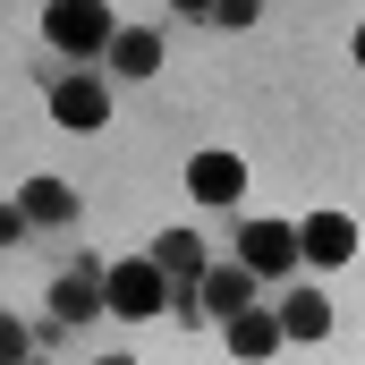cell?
I'll return each instance as SVG.
<instances>
[{"label": "cell", "mask_w": 365, "mask_h": 365, "mask_svg": "<svg viewBox=\"0 0 365 365\" xmlns=\"http://www.w3.org/2000/svg\"><path fill=\"white\" fill-rule=\"evenodd\" d=\"M43 51H60V60L93 68V60L119 51V17L93 9V0H60V9H43Z\"/></svg>", "instance_id": "1"}, {"label": "cell", "mask_w": 365, "mask_h": 365, "mask_svg": "<svg viewBox=\"0 0 365 365\" xmlns=\"http://www.w3.org/2000/svg\"><path fill=\"white\" fill-rule=\"evenodd\" d=\"M102 280H110V264H93V255H77L68 272L51 280V314H43V340H60V331H86V323H102V314H110Z\"/></svg>", "instance_id": "2"}, {"label": "cell", "mask_w": 365, "mask_h": 365, "mask_svg": "<svg viewBox=\"0 0 365 365\" xmlns=\"http://www.w3.org/2000/svg\"><path fill=\"white\" fill-rule=\"evenodd\" d=\"M102 297H110V314H128V323H162L170 314V280L153 255H119L110 280H102Z\"/></svg>", "instance_id": "3"}, {"label": "cell", "mask_w": 365, "mask_h": 365, "mask_svg": "<svg viewBox=\"0 0 365 365\" xmlns=\"http://www.w3.org/2000/svg\"><path fill=\"white\" fill-rule=\"evenodd\" d=\"M43 93H51V119L60 128H77V136H93L102 119H110V77L102 68H43Z\"/></svg>", "instance_id": "4"}, {"label": "cell", "mask_w": 365, "mask_h": 365, "mask_svg": "<svg viewBox=\"0 0 365 365\" xmlns=\"http://www.w3.org/2000/svg\"><path fill=\"white\" fill-rule=\"evenodd\" d=\"M238 264L255 280H289L306 264V247H297V221H238Z\"/></svg>", "instance_id": "5"}, {"label": "cell", "mask_w": 365, "mask_h": 365, "mask_svg": "<svg viewBox=\"0 0 365 365\" xmlns=\"http://www.w3.org/2000/svg\"><path fill=\"white\" fill-rule=\"evenodd\" d=\"M221 349L238 365H272L289 349V331H280V306H255V314H238V323H221Z\"/></svg>", "instance_id": "6"}, {"label": "cell", "mask_w": 365, "mask_h": 365, "mask_svg": "<svg viewBox=\"0 0 365 365\" xmlns=\"http://www.w3.org/2000/svg\"><path fill=\"white\" fill-rule=\"evenodd\" d=\"M297 247H306V264L340 272V264H357V221L349 212H306L297 221Z\"/></svg>", "instance_id": "7"}, {"label": "cell", "mask_w": 365, "mask_h": 365, "mask_svg": "<svg viewBox=\"0 0 365 365\" xmlns=\"http://www.w3.org/2000/svg\"><path fill=\"white\" fill-rule=\"evenodd\" d=\"M187 187H195V204H212V212H230V204L247 195V162L212 145V153H195V162H187Z\"/></svg>", "instance_id": "8"}, {"label": "cell", "mask_w": 365, "mask_h": 365, "mask_svg": "<svg viewBox=\"0 0 365 365\" xmlns=\"http://www.w3.org/2000/svg\"><path fill=\"white\" fill-rule=\"evenodd\" d=\"M204 314H212V323H238V314H255V272H247L238 255H221V264L204 272Z\"/></svg>", "instance_id": "9"}, {"label": "cell", "mask_w": 365, "mask_h": 365, "mask_svg": "<svg viewBox=\"0 0 365 365\" xmlns=\"http://www.w3.org/2000/svg\"><path fill=\"white\" fill-rule=\"evenodd\" d=\"M145 255L162 264V280H170V289H204V272H212V255H204V238H195V230H162Z\"/></svg>", "instance_id": "10"}, {"label": "cell", "mask_w": 365, "mask_h": 365, "mask_svg": "<svg viewBox=\"0 0 365 365\" xmlns=\"http://www.w3.org/2000/svg\"><path fill=\"white\" fill-rule=\"evenodd\" d=\"M17 212H26V230H77V187L68 179H26Z\"/></svg>", "instance_id": "11"}, {"label": "cell", "mask_w": 365, "mask_h": 365, "mask_svg": "<svg viewBox=\"0 0 365 365\" xmlns=\"http://www.w3.org/2000/svg\"><path fill=\"white\" fill-rule=\"evenodd\" d=\"M331 323H340V314H331V297H323V289H289V297H280V331H289L297 349H323V340H331Z\"/></svg>", "instance_id": "12"}, {"label": "cell", "mask_w": 365, "mask_h": 365, "mask_svg": "<svg viewBox=\"0 0 365 365\" xmlns=\"http://www.w3.org/2000/svg\"><path fill=\"white\" fill-rule=\"evenodd\" d=\"M110 68H119V77H153V68H162V34H153V26H128L119 51H110Z\"/></svg>", "instance_id": "13"}, {"label": "cell", "mask_w": 365, "mask_h": 365, "mask_svg": "<svg viewBox=\"0 0 365 365\" xmlns=\"http://www.w3.org/2000/svg\"><path fill=\"white\" fill-rule=\"evenodd\" d=\"M212 26H255V0H221V9H204Z\"/></svg>", "instance_id": "14"}, {"label": "cell", "mask_w": 365, "mask_h": 365, "mask_svg": "<svg viewBox=\"0 0 365 365\" xmlns=\"http://www.w3.org/2000/svg\"><path fill=\"white\" fill-rule=\"evenodd\" d=\"M357 68H365V26H357Z\"/></svg>", "instance_id": "15"}, {"label": "cell", "mask_w": 365, "mask_h": 365, "mask_svg": "<svg viewBox=\"0 0 365 365\" xmlns=\"http://www.w3.org/2000/svg\"><path fill=\"white\" fill-rule=\"evenodd\" d=\"M93 365H136V357H93Z\"/></svg>", "instance_id": "16"}, {"label": "cell", "mask_w": 365, "mask_h": 365, "mask_svg": "<svg viewBox=\"0 0 365 365\" xmlns=\"http://www.w3.org/2000/svg\"><path fill=\"white\" fill-rule=\"evenodd\" d=\"M34 365H51V357H34Z\"/></svg>", "instance_id": "17"}]
</instances>
